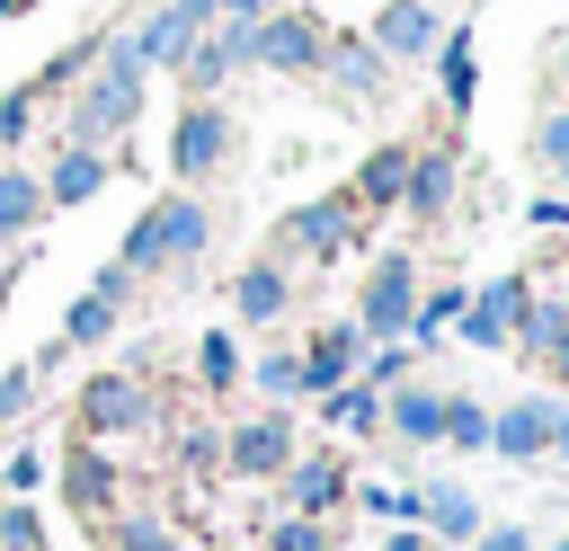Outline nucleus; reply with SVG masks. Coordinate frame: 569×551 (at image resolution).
<instances>
[{
	"label": "nucleus",
	"instance_id": "nucleus-37",
	"mask_svg": "<svg viewBox=\"0 0 569 551\" xmlns=\"http://www.w3.org/2000/svg\"><path fill=\"white\" fill-rule=\"evenodd\" d=\"M551 444H560V453H569V409H560V418H551Z\"/></svg>",
	"mask_w": 569,
	"mask_h": 551
},
{
	"label": "nucleus",
	"instance_id": "nucleus-11",
	"mask_svg": "<svg viewBox=\"0 0 569 551\" xmlns=\"http://www.w3.org/2000/svg\"><path fill=\"white\" fill-rule=\"evenodd\" d=\"M400 196H409V213H418V222H436V213H445V196H453V160H445V151H418V160H409V178H400Z\"/></svg>",
	"mask_w": 569,
	"mask_h": 551
},
{
	"label": "nucleus",
	"instance_id": "nucleus-36",
	"mask_svg": "<svg viewBox=\"0 0 569 551\" xmlns=\"http://www.w3.org/2000/svg\"><path fill=\"white\" fill-rule=\"evenodd\" d=\"M480 551H525V533H516V524H498V533H480Z\"/></svg>",
	"mask_w": 569,
	"mask_h": 551
},
{
	"label": "nucleus",
	"instance_id": "nucleus-26",
	"mask_svg": "<svg viewBox=\"0 0 569 551\" xmlns=\"http://www.w3.org/2000/svg\"><path fill=\"white\" fill-rule=\"evenodd\" d=\"M329 418L365 435V427H382V400H373V391H329Z\"/></svg>",
	"mask_w": 569,
	"mask_h": 551
},
{
	"label": "nucleus",
	"instance_id": "nucleus-22",
	"mask_svg": "<svg viewBox=\"0 0 569 551\" xmlns=\"http://www.w3.org/2000/svg\"><path fill=\"white\" fill-rule=\"evenodd\" d=\"M391 427H400V435H418V444H427V435H436V427H445V400H436V391H400V400H391Z\"/></svg>",
	"mask_w": 569,
	"mask_h": 551
},
{
	"label": "nucleus",
	"instance_id": "nucleus-21",
	"mask_svg": "<svg viewBox=\"0 0 569 551\" xmlns=\"http://www.w3.org/2000/svg\"><path fill=\"white\" fill-rule=\"evenodd\" d=\"M240 311H249V320H276V311H284V267H249V276H240Z\"/></svg>",
	"mask_w": 569,
	"mask_h": 551
},
{
	"label": "nucleus",
	"instance_id": "nucleus-33",
	"mask_svg": "<svg viewBox=\"0 0 569 551\" xmlns=\"http://www.w3.org/2000/svg\"><path fill=\"white\" fill-rule=\"evenodd\" d=\"M258 382L284 400V391H302V364H293V355H267V364H258Z\"/></svg>",
	"mask_w": 569,
	"mask_h": 551
},
{
	"label": "nucleus",
	"instance_id": "nucleus-27",
	"mask_svg": "<svg viewBox=\"0 0 569 551\" xmlns=\"http://www.w3.org/2000/svg\"><path fill=\"white\" fill-rule=\"evenodd\" d=\"M436 435H453V444H489V418L471 409V400H445V427Z\"/></svg>",
	"mask_w": 569,
	"mask_h": 551
},
{
	"label": "nucleus",
	"instance_id": "nucleus-28",
	"mask_svg": "<svg viewBox=\"0 0 569 551\" xmlns=\"http://www.w3.org/2000/svg\"><path fill=\"white\" fill-rule=\"evenodd\" d=\"M196 373H204V382L222 391V382L240 373V355H231V338H204V347H196Z\"/></svg>",
	"mask_w": 569,
	"mask_h": 551
},
{
	"label": "nucleus",
	"instance_id": "nucleus-41",
	"mask_svg": "<svg viewBox=\"0 0 569 551\" xmlns=\"http://www.w3.org/2000/svg\"><path fill=\"white\" fill-rule=\"evenodd\" d=\"M560 169H569V151H560Z\"/></svg>",
	"mask_w": 569,
	"mask_h": 551
},
{
	"label": "nucleus",
	"instance_id": "nucleus-13",
	"mask_svg": "<svg viewBox=\"0 0 569 551\" xmlns=\"http://www.w3.org/2000/svg\"><path fill=\"white\" fill-rule=\"evenodd\" d=\"M551 418H560V409H542V400H516V409L489 427V444H498V453H542V444H551Z\"/></svg>",
	"mask_w": 569,
	"mask_h": 551
},
{
	"label": "nucleus",
	"instance_id": "nucleus-12",
	"mask_svg": "<svg viewBox=\"0 0 569 551\" xmlns=\"http://www.w3.org/2000/svg\"><path fill=\"white\" fill-rule=\"evenodd\" d=\"M231 471H249V480L284 471V418H249V427L231 435Z\"/></svg>",
	"mask_w": 569,
	"mask_h": 551
},
{
	"label": "nucleus",
	"instance_id": "nucleus-8",
	"mask_svg": "<svg viewBox=\"0 0 569 551\" xmlns=\"http://www.w3.org/2000/svg\"><path fill=\"white\" fill-rule=\"evenodd\" d=\"M409 258H382L373 284H365V329H409Z\"/></svg>",
	"mask_w": 569,
	"mask_h": 551
},
{
	"label": "nucleus",
	"instance_id": "nucleus-7",
	"mask_svg": "<svg viewBox=\"0 0 569 551\" xmlns=\"http://www.w3.org/2000/svg\"><path fill=\"white\" fill-rule=\"evenodd\" d=\"M222 151H231V124H222V107H187V124H178V178H204Z\"/></svg>",
	"mask_w": 569,
	"mask_h": 551
},
{
	"label": "nucleus",
	"instance_id": "nucleus-3",
	"mask_svg": "<svg viewBox=\"0 0 569 551\" xmlns=\"http://www.w3.org/2000/svg\"><path fill=\"white\" fill-rule=\"evenodd\" d=\"M142 418H151V400H142L124 373H98V382L80 391V427H89V435H124V427H142Z\"/></svg>",
	"mask_w": 569,
	"mask_h": 551
},
{
	"label": "nucleus",
	"instance_id": "nucleus-5",
	"mask_svg": "<svg viewBox=\"0 0 569 551\" xmlns=\"http://www.w3.org/2000/svg\"><path fill=\"white\" fill-rule=\"evenodd\" d=\"M204 18H213V0H169V9L133 36V53H142V62H178V53L196 44V27H204Z\"/></svg>",
	"mask_w": 569,
	"mask_h": 551
},
{
	"label": "nucleus",
	"instance_id": "nucleus-25",
	"mask_svg": "<svg viewBox=\"0 0 569 551\" xmlns=\"http://www.w3.org/2000/svg\"><path fill=\"white\" fill-rule=\"evenodd\" d=\"M329 498H338V462H302V471H293V507L311 515V507H329Z\"/></svg>",
	"mask_w": 569,
	"mask_h": 551
},
{
	"label": "nucleus",
	"instance_id": "nucleus-4",
	"mask_svg": "<svg viewBox=\"0 0 569 551\" xmlns=\"http://www.w3.org/2000/svg\"><path fill=\"white\" fill-rule=\"evenodd\" d=\"M249 62L311 71V62H320V27H311V18H267V27H249Z\"/></svg>",
	"mask_w": 569,
	"mask_h": 551
},
{
	"label": "nucleus",
	"instance_id": "nucleus-18",
	"mask_svg": "<svg viewBox=\"0 0 569 551\" xmlns=\"http://www.w3.org/2000/svg\"><path fill=\"white\" fill-rule=\"evenodd\" d=\"M400 178H409V151H373V160H365V178H356V204H391V196H400Z\"/></svg>",
	"mask_w": 569,
	"mask_h": 551
},
{
	"label": "nucleus",
	"instance_id": "nucleus-39",
	"mask_svg": "<svg viewBox=\"0 0 569 551\" xmlns=\"http://www.w3.org/2000/svg\"><path fill=\"white\" fill-rule=\"evenodd\" d=\"M258 9H267V0H231V18H258Z\"/></svg>",
	"mask_w": 569,
	"mask_h": 551
},
{
	"label": "nucleus",
	"instance_id": "nucleus-2",
	"mask_svg": "<svg viewBox=\"0 0 569 551\" xmlns=\"http://www.w3.org/2000/svg\"><path fill=\"white\" fill-rule=\"evenodd\" d=\"M187 249H204V204L196 196H169L124 231V267H178Z\"/></svg>",
	"mask_w": 569,
	"mask_h": 551
},
{
	"label": "nucleus",
	"instance_id": "nucleus-15",
	"mask_svg": "<svg viewBox=\"0 0 569 551\" xmlns=\"http://www.w3.org/2000/svg\"><path fill=\"white\" fill-rule=\"evenodd\" d=\"M98 187H107V160H98V151L80 142V151H62V160H53V187H44V196L80 204V196H98Z\"/></svg>",
	"mask_w": 569,
	"mask_h": 551
},
{
	"label": "nucleus",
	"instance_id": "nucleus-19",
	"mask_svg": "<svg viewBox=\"0 0 569 551\" xmlns=\"http://www.w3.org/2000/svg\"><path fill=\"white\" fill-rule=\"evenodd\" d=\"M36 213H44V187L18 178V169H0V231H27Z\"/></svg>",
	"mask_w": 569,
	"mask_h": 551
},
{
	"label": "nucleus",
	"instance_id": "nucleus-24",
	"mask_svg": "<svg viewBox=\"0 0 569 551\" xmlns=\"http://www.w3.org/2000/svg\"><path fill=\"white\" fill-rule=\"evenodd\" d=\"M525 338H533V355H551L569 373V311H525Z\"/></svg>",
	"mask_w": 569,
	"mask_h": 551
},
{
	"label": "nucleus",
	"instance_id": "nucleus-23",
	"mask_svg": "<svg viewBox=\"0 0 569 551\" xmlns=\"http://www.w3.org/2000/svg\"><path fill=\"white\" fill-rule=\"evenodd\" d=\"M107 329H116V293L71 302V320H62V338H71V347H89V338H107Z\"/></svg>",
	"mask_w": 569,
	"mask_h": 551
},
{
	"label": "nucleus",
	"instance_id": "nucleus-35",
	"mask_svg": "<svg viewBox=\"0 0 569 551\" xmlns=\"http://www.w3.org/2000/svg\"><path fill=\"white\" fill-rule=\"evenodd\" d=\"M18 133H27V98H9V107H0V142H18Z\"/></svg>",
	"mask_w": 569,
	"mask_h": 551
},
{
	"label": "nucleus",
	"instance_id": "nucleus-40",
	"mask_svg": "<svg viewBox=\"0 0 569 551\" xmlns=\"http://www.w3.org/2000/svg\"><path fill=\"white\" fill-rule=\"evenodd\" d=\"M551 551H569V542H551Z\"/></svg>",
	"mask_w": 569,
	"mask_h": 551
},
{
	"label": "nucleus",
	"instance_id": "nucleus-1",
	"mask_svg": "<svg viewBox=\"0 0 569 551\" xmlns=\"http://www.w3.org/2000/svg\"><path fill=\"white\" fill-rule=\"evenodd\" d=\"M133 107H142V53H133V36L107 53V71L89 80V98H80V116H71V133L80 142H107V133H124L133 124Z\"/></svg>",
	"mask_w": 569,
	"mask_h": 551
},
{
	"label": "nucleus",
	"instance_id": "nucleus-29",
	"mask_svg": "<svg viewBox=\"0 0 569 551\" xmlns=\"http://www.w3.org/2000/svg\"><path fill=\"white\" fill-rule=\"evenodd\" d=\"M445 98H453V107L471 98V44H462V36L445 44Z\"/></svg>",
	"mask_w": 569,
	"mask_h": 551
},
{
	"label": "nucleus",
	"instance_id": "nucleus-6",
	"mask_svg": "<svg viewBox=\"0 0 569 551\" xmlns=\"http://www.w3.org/2000/svg\"><path fill=\"white\" fill-rule=\"evenodd\" d=\"M525 311H533V302H525V284L507 276V284H489L480 302H462V338H471V347H498V338H507Z\"/></svg>",
	"mask_w": 569,
	"mask_h": 551
},
{
	"label": "nucleus",
	"instance_id": "nucleus-34",
	"mask_svg": "<svg viewBox=\"0 0 569 551\" xmlns=\"http://www.w3.org/2000/svg\"><path fill=\"white\" fill-rule=\"evenodd\" d=\"M27 391H36L27 373H0V418H18V409H27Z\"/></svg>",
	"mask_w": 569,
	"mask_h": 551
},
{
	"label": "nucleus",
	"instance_id": "nucleus-16",
	"mask_svg": "<svg viewBox=\"0 0 569 551\" xmlns=\"http://www.w3.org/2000/svg\"><path fill=\"white\" fill-rule=\"evenodd\" d=\"M418 515H427L445 542H471V533H480V507H471L462 489H427V498H418Z\"/></svg>",
	"mask_w": 569,
	"mask_h": 551
},
{
	"label": "nucleus",
	"instance_id": "nucleus-9",
	"mask_svg": "<svg viewBox=\"0 0 569 551\" xmlns=\"http://www.w3.org/2000/svg\"><path fill=\"white\" fill-rule=\"evenodd\" d=\"M62 489H71V507L107 515V507H116V462H107L98 444H71V462H62Z\"/></svg>",
	"mask_w": 569,
	"mask_h": 551
},
{
	"label": "nucleus",
	"instance_id": "nucleus-14",
	"mask_svg": "<svg viewBox=\"0 0 569 551\" xmlns=\"http://www.w3.org/2000/svg\"><path fill=\"white\" fill-rule=\"evenodd\" d=\"M382 53H427L436 44V9H418V0H400V9H382Z\"/></svg>",
	"mask_w": 569,
	"mask_h": 551
},
{
	"label": "nucleus",
	"instance_id": "nucleus-30",
	"mask_svg": "<svg viewBox=\"0 0 569 551\" xmlns=\"http://www.w3.org/2000/svg\"><path fill=\"white\" fill-rule=\"evenodd\" d=\"M0 542H9V551H44V533H36V515H27V507H9V515H0Z\"/></svg>",
	"mask_w": 569,
	"mask_h": 551
},
{
	"label": "nucleus",
	"instance_id": "nucleus-31",
	"mask_svg": "<svg viewBox=\"0 0 569 551\" xmlns=\"http://www.w3.org/2000/svg\"><path fill=\"white\" fill-rule=\"evenodd\" d=\"M276 551H329V533L311 515H293V524H276Z\"/></svg>",
	"mask_w": 569,
	"mask_h": 551
},
{
	"label": "nucleus",
	"instance_id": "nucleus-10",
	"mask_svg": "<svg viewBox=\"0 0 569 551\" xmlns=\"http://www.w3.org/2000/svg\"><path fill=\"white\" fill-rule=\"evenodd\" d=\"M356 213H365L356 196H329V204H302V213H293V240H302L311 258H329V249H338V240L356 231Z\"/></svg>",
	"mask_w": 569,
	"mask_h": 551
},
{
	"label": "nucleus",
	"instance_id": "nucleus-20",
	"mask_svg": "<svg viewBox=\"0 0 569 551\" xmlns=\"http://www.w3.org/2000/svg\"><path fill=\"white\" fill-rule=\"evenodd\" d=\"M320 62H329V71H338V80H347V89H365V98H373V89H382V62H373V53H365V44H320Z\"/></svg>",
	"mask_w": 569,
	"mask_h": 551
},
{
	"label": "nucleus",
	"instance_id": "nucleus-32",
	"mask_svg": "<svg viewBox=\"0 0 569 551\" xmlns=\"http://www.w3.org/2000/svg\"><path fill=\"white\" fill-rule=\"evenodd\" d=\"M116 551H178L169 524H116Z\"/></svg>",
	"mask_w": 569,
	"mask_h": 551
},
{
	"label": "nucleus",
	"instance_id": "nucleus-38",
	"mask_svg": "<svg viewBox=\"0 0 569 551\" xmlns=\"http://www.w3.org/2000/svg\"><path fill=\"white\" fill-rule=\"evenodd\" d=\"M391 551H427V542H418V533H391Z\"/></svg>",
	"mask_w": 569,
	"mask_h": 551
},
{
	"label": "nucleus",
	"instance_id": "nucleus-17",
	"mask_svg": "<svg viewBox=\"0 0 569 551\" xmlns=\"http://www.w3.org/2000/svg\"><path fill=\"white\" fill-rule=\"evenodd\" d=\"M347 355H356V329H329V338H320V347L302 355V391H338Z\"/></svg>",
	"mask_w": 569,
	"mask_h": 551
}]
</instances>
